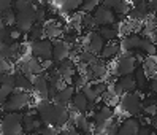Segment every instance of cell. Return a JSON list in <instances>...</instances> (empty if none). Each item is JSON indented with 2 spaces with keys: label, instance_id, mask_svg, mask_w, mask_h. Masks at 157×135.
I'll list each match as a JSON object with an SVG mask.
<instances>
[{
  "label": "cell",
  "instance_id": "19",
  "mask_svg": "<svg viewBox=\"0 0 157 135\" xmlns=\"http://www.w3.org/2000/svg\"><path fill=\"white\" fill-rule=\"evenodd\" d=\"M121 43V49L124 52H133L136 49H140V43H141V37L138 33H128L122 38Z\"/></svg>",
  "mask_w": 157,
  "mask_h": 135
},
{
  "label": "cell",
  "instance_id": "30",
  "mask_svg": "<svg viewBox=\"0 0 157 135\" xmlns=\"http://www.w3.org/2000/svg\"><path fill=\"white\" fill-rule=\"evenodd\" d=\"M100 3V0H81V10L84 13H94Z\"/></svg>",
  "mask_w": 157,
  "mask_h": 135
},
{
  "label": "cell",
  "instance_id": "11",
  "mask_svg": "<svg viewBox=\"0 0 157 135\" xmlns=\"http://www.w3.org/2000/svg\"><path fill=\"white\" fill-rule=\"evenodd\" d=\"M32 91L38 95L40 100H46L48 98V91H49V79L44 73L32 76ZM49 100V98H48Z\"/></svg>",
  "mask_w": 157,
  "mask_h": 135
},
{
  "label": "cell",
  "instance_id": "44",
  "mask_svg": "<svg viewBox=\"0 0 157 135\" xmlns=\"http://www.w3.org/2000/svg\"><path fill=\"white\" fill-rule=\"evenodd\" d=\"M152 125H155V127H157V116H154V118H152Z\"/></svg>",
  "mask_w": 157,
  "mask_h": 135
},
{
  "label": "cell",
  "instance_id": "36",
  "mask_svg": "<svg viewBox=\"0 0 157 135\" xmlns=\"http://www.w3.org/2000/svg\"><path fill=\"white\" fill-rule=\"evenodd\" d=\"M10 68H11V65L8 64V59H5V57H2V56H0V73H5V71H10Z\"/></svg>",
  "mask_w": 157,
  "mask_h": 135
},
{
  "label": "cell",
  "instance_id": "25",
  "mask_svg": "<svg viewBox=\"0 0 157 135\" xmlns=\"http://www.w3.org/2000/svg\"><path fill=\"white\" fill-rule=\"evenodd\" d=\"M119 86L122 87L124 92H135L136 91V81L132 75H125V76H119L117 78Z\"/></svg>",
  "mask_w": 157,
  "mask_h": 135
},
{
  "label": "cell",
  "instance_id": "41",
  "mask_svg": "<svg viewBox=\"0 0 157 135\" xmlns=\"http://www.w3.org/2000/svg\"><path fill=\"white\" fill-rule=\"evenodd\" d=\"M146 2H147V6H149V11L157 13V0H146Z\"/></svg>",
  "mask_w": 157,
  "mask_h": 135
},
{
  "label": "cell",
  "instance_id": "23",
  "mask_svg": "<svg viewBox=\"0 0 157 135\" xmlns=\"http://www.w3.org/2000/svg\"><path fill=\"white\" fill-rule=\"evenodd\" d=\"M133 78L136 81V89H140V91H144V89L149 86V78H147V73L144 71L143 67H136L135 68Z\"/></svg>",
  "mask_w": 157,
  "mask_h": 135
},
{
  "label": "cell",
  "instance_id": "16",
  "mask_svg": "<svg viewBox=\"0 0 157 135\" xmlns=\"http://www.w3.org/2000/svg\"><path fill=\"white\" fill-rule=\"evenodd\" d=\"M75 92H76V89L73 86H70V84H67L65 87H62V89L57 91V94L54 95V98H52V102L56 105H59V106L68 108V105L71 103V98H73V95H75Z\"/></svg>",
  "mask_w": 157,
  "mask_h": 135
},
{
  "label": "cell",
  "instance_id": "10",
  "mask_svg": "<svg viewBox=\"0 0 157 135\" xmlns=\"http://www.w3.org/2000/svg\"><path fill=\"white\" fill-rule=\"evenodd\" d=\"M92 16H94V19H95L98 27L116 24V14H114V11L111 10V8H106L103 5H98L95 8V11L92 13Z\"/></svg>",
  "mask_w": 157,
  "mask_h": 135
},
{
  "label": "cell",
  "instance_id": "8",
  "mask_svg": "<svg viewBox=\"0 0 157 135\" xmlns=\"http://www.w3.org/2000/svg\"><path fill=\"white\" fill-rule=\"evenodd\" d=\"M19 71H22L24 75L27 76H35V75H40L43 73V65H41V60H38L33 56H25L21 62H19Z\"/></svg>",
  "mask_w": 157,
  "mask_h": 135
},
{
  "label": "cell",
  "instance_id": "4",
  "mask_svg": "<svg viewBox=\"0 0 157 135\" xmlns=\"http://www.w3.org/2000/svg\"><path fill=\"white\" fill-rule=\"evenodd\" d=\"M119 105H121L124 113L130 114V116H136L143 111V98L140 97V94L136 91L135 92H124L121 95Z\"/></svg>",
  "mask_w": 157,
  "mask_h": 135
},
{
  "label": "cell",
  "instance_id": "20",
  "mask_svg": "<svg viewBox=\"0 0 157 135\" xmlns=\"http://www.w3.org/2000/svg\"><path fill=\"white\" fill-rule=\"evenodd\" d=\"M140 127H141V122L136 118H133V116H130V118H127L121 122L119 132H122L125 135H136L138 130H140Z\"/></svg>",
  "mask_w": 157,
  "mask_h": 135
},
{
  "label": "cell",
  "instance_id": "27",
  "mask_svg": "<svg viewBox=\"0 0 157 135\" xmlns=\"http://www.w3.org/2000/svg\"><path fill=\"white\" fill-rule=\"evenodd\" d=\"M81 92L86 95V98H87L90 103H97V100H100V98H101V97L98 95V92L95 91V87L92 86V83H87L84 87L81 89Z\"/></svg>",
  "mask_w": 157,
  "mask_h": 135
},
{
  "label": "cell",
  "instance_id": "37",
  "mask_svg": "<svg viewBox=\"0 0 157 135\" xmlns=\"http://www.w3.org/2000/svg\"><path fill=\"white\" fill-rule=\"evenodd\" d=\"M100 2H101V5H103V6L114 10V8L119 5V2H121V0H100Z\"/></svg>",
  "mask_w": 157,
  "mask_h": 135
},
{
  "label": "cell",
  "instance_id": "15",
  "mask_svg": "<svg viewBox=\"0 0 157 135\" xmlns=\"http://www.w3.org/2000/svg\"><path fill=\"white\" fill-rule=\"evenodd\" d=\"M94 105L95 103H90L86 98V95L82 92H79V91L75 92V95H73V98H71V103H70L71 110L75 113H86V114H87L89 110H92V106H94Z\"/></svg>",
  "mask_w": 157,
  "mask_h": 135
},
{
  "label": "cell",
  "instance_id": "39",
  "mask_svg": "<svg viewBox=\"0 0 157 135\" xmlns=\"http://www.w3.org/2000/svg\"><path fill=\"white\" fill-rule=\"evenodd\" d=\"M136 135H155L149 127H147V125H141V127H140V130H138V133Z\"/></svg>",
  "mask_w": 157,
  "mask_h": 135
},
{
  "label": "cell",
  "instance_id": "26",
  "mask_svg": "<svg viewBox=\"0 0 157 135\" xmlns=\"http://www.w3.org/2000/svg\"><path fill=\"white\" fill-rule=\"evenodd\" d=\"M140 51L144 54V56H155L157 54V46H155V43L149 37H141Z\"/></svg>",
  "mask_w": 157,
  "mask_h": 135
},
{
  "label": "cell",
  "instance_id": "9",
  "mask_svg": "<svg viewBox=\"0 0 157 135\" xmlns=\"http://www.w3.org/2000/svg\"><path fill=\"white\" fill-rule=\"evenodd\" d=\"M63 32H65V27L59 19H48L43 24V33H44V38H49V40H59L62 38Z\"/></svg>",
  "mask_w": 157,
  "mask_h": 135
},
{
  "label": "cell",
  "instance_id": "18",
  "mask_svg": "<svg viewBox=\"0 0 157 135\" xmlns=\"http://www.w3.org/2000/svg\"><path fill=\"white\" fill-rule=\"evenodd\" d=\"M121 52H122L121 43H119L117 40H116V41H108V43H105L103 49L100 51L98 57L103 59V60H111V59H116Z\"/></svg>",
  "mask_w": 157,
  "mask_h": 135
},
{
  "label": "cell",
  "instance_id": "12",
  "mask_svg": "<svg viewBox=\"0 0 157 135\" xmlns=\"http://www.w3.org/2000/svg\"><path fill=\"white\" fill-rule=\"evenodd\" d=\"M71 56V44L67 43L65 40H54L52 41V62L57 64V62L63 60Z\"/></svg>",
  "mask_w": 157,
  "mask_h": 135
},
{
  "label": "cell",
  "instance_id": "38",
  "mask_svg": "<svg viewBox=\"0 0 157 135\" xmlns=\"http://www.w3.org/2000/svg\"><path fill=\"white\" fill-rule=\"evenodd\" d=\"M14 3V0H0V11L6 10V8H11Z\"/></svg>",
  "mask_w": 157,
  "mask_h": 135
},
{
  "label": "cell",
  "instance_id": "28",
  "mask_svg": "<svg viewBox=\"0 0 157 135\" xmlns=\"http://www.w3.org/2000/svg\"><path fill=\"white\" fill-rule=\"evenodd\" d=\"M81 27H84V29L87 32L90 30H95L97 27V22L94 19V16H92V13H84L82 11V21H81Z\"/></svg>",
  "mask_w": 157,
  "mask_h": 135
},
{
  "label": "cell",
  "instance_id": "7",
  "mask_svg": "<svg viewBox=\"0 0 157 135\" xmlns=\"http://www.w3.org/2000/svg\"><path fill=\"white\" fill-rule=\"evenodd\" d=\"M103 46H105V40L101 38L98 30H90V32L86 33L84 41H82V49H86L92 54H95V56H98L100 51L103 49Z\"/></svg>",
  "mask_w": 157,
  "mask_h": 135
},
{
  "label": "cell",
  "instance_id": "40",
  "mask_svg": "<svg viewBox=\"0 0 157 135\" xmlns=\"http://www.w3.org/2000/svg\"><path fill=\"white\" fill-rule=\"evenodd\" d=\"M149 89H151L154 94H157V75H154L152 79L149 81Z\"/></svg>",
  "mask_w": 157,
  "mask_h": 135
},
{
  "label": "cell",
  "instance_id": "47",
  "mask_svg": "<svg viewBox=\"0 0 157 135\" xmlns=\"http://www.w3.org/2000/svg\"><path fill=\"white\" fill-rule=\"evenodd\" d=\"M117 135H125V133H122V132H117Z\"/></svg>",
  "mask_w": 157,
  "mask_h": 135
},
{
  "label": "cell",
  "instance_id": "34",
  "mask_svg": "<svg viewBox=\"0 0 157 135\" xmlns=\"http://www.w3.org/2000/svg\"><path fill=\"white\" fill-rule=\"evenodd\" d=\"M59 132V127H56V125H51V124H43L41 129L36 132L35 135H57Z\"/></svg>",
  "mask_w": 157,
  "mask_h": 135
},
{
  "label": "cell",
  "instance_id": "33",
  "mask_svg": "<svg viewBox=\"0 0 157 135\" xmlns=\"http://www.w3.org/2000/svg\"><path fill=\"white\" fill-rule=\"evenodd\" d=\"M119 127H121V122L117 121H108L106 125H105V135H117L119 132Z\"/></svg>",
  "mask_w": 157,
  "mask_h": 135
},
{
  "label": "cell",
  "instance_id": "21",
  "mask_svg": "<svg viewBox=\"0 0 157 135\" xmlns=\"http://www.w3.org/2000/svg\"><path fill=\"white\" fill-rule=\"evenodd\" d=\"M98 33L101 35V38L105 40V43H108V41H116L117 37H119L117 24H113V25H101V27H98Z\"/></svg>",
  "mask_w": 157,
  "mask_h": 135
},
{
  "label": "cell",
  "instance_id": "5",
  "mask_svg": "<svg viewBox=\"0 0 157 135\" xmlns=\"http://www.w3.org/2000/svg\"><path fill=\"white\" fill-rule=\"evenodd\" d=\"M30 56L36 57L38 60H52V40L49 38H40L30 41L29 44Z\"/></svg>",
  "mask_w": 157,
  "mask_h": 135
},
{
  "label": "cell",
  "instance_id": "2",
  "mask_svg": "<svg viewBox=\"0 0 157 135\" xmlns=\"http://www.w3.org/2000/svg\"><path fill=\"white\" fill-rule=\"evenodd\" d=\"M30 103V94L25 91H19L14 89V92L10 95V98L5 102L3 113H22L24 108H27Z\"/></svg>",
  "mask_w": 157,
  "mask_h": 135
},
{
  "label": "cell",
  "instance_id": "42",
  "mask_svg": "<svg viewBox=\"0 0 157 135\" xmlns=\"http://www.w3.org/2000/svg\"><path fill=\"white\" fill-rule=\"evenodd\" d=\"M68 135H82V133L75 127H68Z\"/></svg>",
  "mask_w": 157,
  "mask_h": 135
},
{
  "label": "cell",
  "instance_id": "43",
  "mask_svg": "<svg viewBox=\"0 0 157 135\" xmlns=\"http://www.w3.org/2000/svg\"><path fill=\"white\" fill-rule=\"evenodd\" d=\"M149 38H151V40H152V41H154V43L157 44V30H155V32H154V33L151 35V37H149Z\"/></svg>",
  "mask_w": 157,
  "mask_h": 135
},
{
  "label": "cell",
  "instance_id": "32",
  "mask_svg": "<svg viewBox=\"0 0 157 135\" xmlns=\"http://www.w3.org/2000/svg\"><path fill=\"white\" fill-rule=\"evenodd\" d=\"M155 30H157V19H147L144 22V27H143L144 37H151Z\"/></svg>",
  "mask_w": 157,
  "mask_h": 135
},
{
  "label": "cell",
  "instance_id": "46",
  "mask_svg": "<svg viewBox=\"0 0 157 135\" xmlns=\"http://www.w3.org/2000/svg\"><path fill=\"white\" fill-rule=\"evenodd\" d=\"M94 135H105V133H98V132H94Z\"/></svg>",
  "mask_w": 157,
  "mask_h": 135
},
{
  "label": "cell",
  "instance_id": "3",
  "mask_svg": "<svg viewBox=\"0 0 157 135\" xmlns=\"http://www.w3.org/2000/svg\"><path fill=\"white\" fill-rule=\"evenodd\" d=\"M136 59L133 56V52H124L117 57L114 62L113 75L111 76H125V75H133V71L136 68Z\"/></svg>",
  "mask_w": 157,
  "mask_h": 135
},
{
  "label": "cell",
  "instance_id": "29",
  "mask_svg": "<svg viewBox=\"0 0 157 135\" xmlns=\"http://www.w3.org/2000/svg\"><path fill=\"white\" fill-rule=\"evenodd\" d=\"M27 37H29L30 41H35V40H40V38H44V33H43V24H33L32 29L29 30L27 33Z\"/></svg>",
  "mask_w": 157,
  "mask_h": 135
},
{
  "label": "cell",
  "instance_id": "48",
  "mask_svg": "<svg viewBox=\"0 0 157 135\" xmlns=\"http://www.w3.org/2000/svg\"><path fill=\"white\" fill-rule=\"evenodd\" d=\"M25 135H32V133H25Z\"/></svg>",
  "mask_w": 157,
  "mask_h": 135
},
{
  "label": "cell",
  "instance_id": "22",
  "mask_svg": "<svg viewBox=\"0 0 157 135\" xmlns=\"http://www.w3.org/2000/svg\"><path fill=\"white\" fill-rule=\"evenodd\" d=\"M14 87L25 92L32 91V78L24 75L22 71H17V73H14Z\"/></svg>",
  "mask_w": 157,
  "mask_h": 135
},
{
  "label": "cell",
  "instance_id": "35",
  "mask_svg": "<svg viewBox=\"0 0 157 135\" xmlns=\"http://www.w3.org/2000/svg\"><path fill=\"white\" fill-rule=\"evenodd\" d=\"M143 113L146 116H149V118H154V116H157V105H146V106H143Z\"/></svg>",
  "mask_w": 157,
  "mask_h": 135
},
{
  "label": "cell",
  "instance_id": "14",
  "mask_svg": "<svg viewBox=\"0 0 157 135\" xmlns=\"http://www.w3.org/2000/svg\"><path fill=\"white\" fill-rule=\"evenodd\" d=\"M147 14H149V6H147V2H146V0H140L136 5H133L130 8L127 17H128V21H132V22H141V21H144L147 17Z\"/></svg>",
  "mask_w": 157,
  "mask_h": 135
},
{
  "label": "cell",
  "instance_id": "13",
  "mask_svg": "<svg viewBox=\"0 0 157 135\" xmlns=\"http://www.w3.org/2000/svg\"><path fill=\"white\" fill-rule=\"evenodd\" d=\"M56 70H57V73L70 83V79L71 76H75L78 73V70H76V65H75V60H73L71 57H67V59H63L60 62H57L56 64Z\"/></svg>",
  "mask_w": 157,
  "mask_h": 135
},
{
  "label": "cell",
  "instance_id": "17",
  "mask_svg": "<svg viewBox=\"0 0 157 135\" xmlns=\"http://www.w3.org/2000/svg\"><path fill=\"white\" fill-rule=\"evenodd\" d=\"M71 121H73V127L78 129L81 133L94 130V122H90L89 116L86 113H75V114H71Z\"/></svg>",
  "mask_w": 157,
  "mask_h": 135
},
{
  "label": "cell",
  "instance_id": "1",
  "mask_svg": "<svg viewBox=\"0 0 157 135\" xmlns=\"http://www.w3.org/2000/svg\"><path fill=\"white\" fill-rule=\"evenodd\" d=\"M22 113H3L0 119V135H25Z\"/></svg>",
  "mask_w": 157,
  "mask_h": 135
},
{
  "label": "cell",
  "instance_id": "45",
  "mask_svg": "<svg viewBox=\"0 0 157 135\" xmlns=\"http://www.w3.org/2000/svg\"><path fill=\"white\" fill-rule=\"evenodd\" d=\"M2 116H3V108L0 106V119H2Z\"/></svg>",
  "mask_w": 157,
  "mask_h": 135
},
{
  "label": "cell",
  "instance_id": "6",
  "mask_svg": "<svg viewBox=\"0 0 157 135\" xmlns=\"http://www.w3.org/2000/svg\"><path fill=\"white\" fill-rule=\"evenodd\" d=\"M36 116L41 119L43 124H51L54 125V111H56V105L52 100H38L35 105Z\"/></svg>",
  "mask_w": 157,
  "mask_h": 135
},
{
  "label": "cell",
  "instance_id": "31",
  "mask_svg": "<svg viewBox=\"0 0 157 135\" xmlns=\"http://www.w3.org/2000/svg\"><path fill=\"white\" fill-rule=\"evenodd\" d=\"M14 92L13 86H0V106H3L5 102L10 98V95Z\"/></svg>",
  "mask_w": 157,
  "mask_h": 135
},
{
  "label": "cell",
  "instance_id": "24",
  "mask_svg": "<svg viewBox=\"0 0 157 135\" xmlns=\"http://www.w3.org/2000/svg\"><path fill=\"white\" fill-rule=\"evenodd\" d=\"M63 13H76L81 8V0H56Z\"/></svg>",
  "mask_w": 157,
  "mask_h": 135
}]
</instances>
